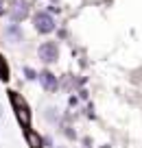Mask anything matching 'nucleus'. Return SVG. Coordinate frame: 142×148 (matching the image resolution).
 I'll use <instances>...</instances> for the list:
<instances>
[{
    "instance_id": "9",
    "label": "nucleus",
    "mask_w": 142,
    "mask_h": 148,
    "mask_svg": "<svg viewBox=\"0 0 142 148\" xmlns=\"http://www.w3.org/2000/svg\"><path fill=\"white\" fill-rule=\"evenodd\" d=\"M24 76H26L28 81H35V79H37V72H35L33 68H28V65H26V68H24Z\"/></svg>"
},
{
    "instance_id": "8",
    "label": "nucleus",
    "mask_w": 142,
    "mask_h": 148,
    "mask_svg": "<svg viewBox=\"0 0 142 148\" xmlns=\"http://www.w3.org/2000/svg\"><path fill=\"white\" fill-rule=\"evenodd\" d=\"M0 81H9V65H7V61H5V57L0 55Z\"/></svg>"
},
{
    "instance_id": "2",
    "label": "nucleus",
    "mask_w": 142,
    "mask_h": 148,
    "mask_svg": "<svg viewBox=\"0 0 142 148\" xmlns=\"http://www.w3.org/2000/svg\"><path fill=\"white\" fill-rule=\"evenodd\" d=\"M7 13H9L11 24H20L31 15V2H28V0H13L9 5V11H7Z\"/></svg>"
},
{
    "instance_id": "12",
    "label": "nucleus",
    "mask_w": 142,
    "mask_h": 148,
    "mask_svg": "<svg viewBox=\"0 0 142 148\" xmlns=\"http://www.w3.org/2000/svg\"><path fill=\"white\" fill-rule=\"evenodd\" d=\"M0 116H2V111H0Z\"/></svg>"
},
{
    "instance_id": "4",
    "label": "nucleus",
    "mask_w": 142,
    "mask_h": 148,
    "mask_svg": "<svg viewBox=\"0 0 142 148\" xmlns=\"http://www.w3.org/2000/svg\"><path fill=\"white\" fill-rule=\"evenodd\" d=\"M37 57H39L44 63H55L59 59V46L55 42H44L37 48Z\"/></svg>"
},
{
    "instance_id": "13",
    "label": "nucleus",
    "mask_w": 142,
    "mask_h": 148,
    "mask_svg": "<svg viewBox=\"0 0 142 148\" xmlns=\"http://www.w3.org/2000/svg\"><path fill=\"white\" fill-rule=\"evenodd\" d=\"M59 148H64V146H59Z\"/></svg>"
},
{
    "instance_id": "1",
    "label": "nucleus",
    "mask_w": 142,
    "mask_h": 148,
    "mask_svg": "<svg viewBox=\"0 0 142 148\" xmlns=\"http://www.w3.org/2000/svg\"><path fill=\"white\" fill-rule=\"evenodd\" d=\"M9 100H11V105H13V111H15L18 122L24 126V129H31V109H28L26 100H24L18 92H13V89L9 92Z\"/></svg>"
},
{
    "instance_id": "3",
    "label": "nucleus",
    "mask_w": 142,
    "mask_h": 148,
    "mask_svg": "<svg viewBox=\"0 0 142 148\" xmlns=\"http://www.w3.org/2000/svg\"><path fill=\"white\" fill-rule=\"evenodd\" d=\"M33 26H35L37 33L48 35V33L55 31V20H53V15L48 13V11H37V13L33 15Z\"/></svg>"
},
{
    "instance_id": "6",
    "label": "nucleus",
    "mask_w": 142,
    "mask_h": 148,
    "mask_svg": "<svg viewBox=\"0 0 142 148\" xmlns=\"http://www.w3.org/2000/svg\"><path fill=\"white\" fill-rule=\"evenodd\" d=\"M24 139L28 148H44V137L35 129H24Z\"/></svg>"
},
{
    "instance_id": "5",
    "label": "nucleus",
    "mask_w": 142,
    "mask_h": 148,
    "mask_svg": "<svg viewBox=\"0 0 142 148\" xmlns=\"http://www.w3.org/2000/svg\"><path fill=\"white\" fill-rule=\"evenodd\" d=\"M37 79H39L42 87H44L46 92H57V87H59V81H57V76L51 70H42V72L37 74Z\"/></svg>"
},
{
    "instance_id": "7",
    "label": "nucleus",
    "mask_w": 142,
    "mask_h": 148,
    "mask_svg": "<svg viewBox=\"0 0 142 148\" xmlns=\"http://www.w3.org/2000/svg\"><path fill=\"white\" fill-rule=\"evenodd\" d=\"M5 37L9 39L11 44L22 42V39H24V33H22V28H20V24H9V26L5 28Z\"/></svg>"
},
{
    "instance_id": "11",
    "label": "nucleus",
    "mask_w": 142,
    "mask_h": 148,
    "mask_svg": "<svg viewBox=\"0 0 142 148\" xmlns=\"http://www.w3.org/2000/svg\"><path fill=\"white\" fill-rule=\"evenodd\" d=\"M101 148H109V146H107V144H105V146H101Z\"/></svg>"
},
{
    "instance_id": "10",
    "label": "nucleus",
    "mask_w": 142,
    "mask_h": 148,
    "mask_svg": "<svg viewBox=\"0 0 142 148\" xmlns=\"http://www.w3.org/2000/svg\"><path fill=\"white\" fill-rule=\"evenodd\" d=\"M9 11V5H7V0H0V15H5Z\"/></svg>"
}]
</instances>
